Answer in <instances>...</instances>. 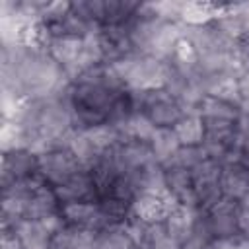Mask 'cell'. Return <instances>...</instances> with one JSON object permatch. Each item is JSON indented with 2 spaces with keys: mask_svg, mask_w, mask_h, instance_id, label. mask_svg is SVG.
I'll return each instance as SVG.
<instances>
[{
  "mask_svg": "<svg viewBox=\"0 0 249 249\" xmlns=\"http://www.w3.org/2000/svg\"><path fill=\"white\" fill-rule=\"evenodd\" d=\"M97 233L99 231L89 228L66 224L60 231L53 235L51 249H95Z\"/></svg>",
  "mask_w": 249,
  "mask_h": 249,
  "instance_id": "7a4b0ae2",
  "label": "cell"
},
{
  "mask_svg": "<svg viewBox=\"0 0 249 249\" xmlns=\"http://www.w3.org/2000/svg\"><path fill=\"white\" fill-rule=\"evenodd\" d=\"M220 189L224 196L231 200H241L249 193V167L243 161L224 165L220 175Z\"/></svg>",
  "mask_w": 249,
  "mask_h": 249,
  "instance_id": "3957f363",
  "label": "cell"
},
{
  "mask_svg": "<svg viewBox=\"0 0 249 249\" xmlns=\"http://www.w3.org/2000/svg\"><path fill=\"white\" fill-rule=\"evenodd\" d=\"M82 163L74 158L70 150H53L39 156V173L43 179L54 183V187L66 183L70 177L82 171Z\"/></svg>",
  "mask_w": 249,
  "mask_h": 249,
  "instance_id": "6da1fadb",
  "label": "cell"
},
{
  "mask_svg": "<svg viewBox=\"0 0 249 249\" xmlns=\"http://www.w3.org/2000/svg\"><path fill=\"white\" fill-rule=\"evenodd\" d=\"M196 222H198V220H196V210L179 204V206L167 216L165 228H167V233H169L171 237H175V239L183 245V243L193 235Z\"/></svg>",
  "mask_w": 249,
  "mask_h": 249,
  "instance_id": "52a82bcc",
  "label": "cell"
},
{
  "mask_svg": "<svg viewBox=\"0 0 249 249\" xmlns=\"http://www.w3.org/2000/svg\"><path fill=\"white\" fill-rule=\"evenodd\" d=\"M148 144H150L152 154H154V158H156V161L160 165L165 163L181 148V142H179L173 126H158Z\"/></svg>",
  "mask_w": 249,
  "mask_h": 249,
  "instance_id": "9c48e42d",
  "label": "cell"
},
{
  "mask_svg": "<svg viewBox=\"0 0 249 249\" xmlns=\"http://www.w3.org/2000/svg\"><path fill=\"white\" fill-rule=\"evenodd\" d=\"M198 115L208 121H228V123H237L239 119V109L237 105L226 103L222 99H216L212 95H204L198 103Z\"/></svg>",
  "mask_w": 249,
  "mask_h": 249,
  "instance_id": "30bf717a",
  "label": "cell"
},
{
  "mask_svg": "<svg viewBox=\"0 0 249 249\" xmlns=\"http://www.w3.org/2000/svg\"><path fill=\"white\" fill-rule=\"evenodd\" d=\"M237 14L241 16L243 25H245V31L249 35V2L247 4H237Z\"/></svg>",
  "mask_w": 249,
  "mask_h": 249,
  "instance_id": "e0dca14e",
  "label": "cell"
},
{
  "mask_svg": "<svg viewBox=\"0 0 249 249\" xmlns=\"http://www.w3.org/2000/svg\"><path fill=\"white\" fill-rule=\"evenodd\" d=\"M226 4H210V2H183L181 21L189 27H202L220 18Z\"/></svg>",
  "mask_w": 249,
  "mask_h": 249,
  "instance_id": "5b68a950",
  "label": "cell"
},
{
  "mask_svg": "<svg viewBox=\"0 0 249 249\" xmlns=\"http://www.w3.org/2000/svg\"><path fill=\"white\" fill-rule=\"evenodd\" d=\"M132 247H134V243L126 235L124 226L111 224L107 230H101L97 233L95 249H132Z\"/></svg>",
  "mask_w": 249,
  "mask_h": 249,
  "instance_id": "4fadbf2b",
  "label": "cell"
},
{
  "mask_svg": "<svg viewBox=\"0 0 249 249\" xmlns=\"http://www.w3.org/2000/svg\"><path fill=\"white\" fill-rule=\"evenodd\" d=\"M148 249H183V245L175 239V237H171L167 231H163L161 235H158L154 241H150L148 245H146Z\"/></svg>",
  "mask_w": 249,
  "mask_h": 249,
  "instance_id": "5bb4252c",
  "label": "cell"
},
{
  "mask_svg": "<svg viewBox=\"0 0 249 249\" xmlns=\"http://www.w3.org/2000/svg\"><path fill=\"white\" fill-rule=\"evenodd\" d=\"M239 93L241 99H249V70L243 72V76L239 78Z\"/></svg>",
  "mask_w": 249,
  "mask_h": 249,
  "instance_id": "2e32d148",
  "label": "cell"
},
{
  "mask_svg": "<svg viewBox=\"0 0 249 249\" xmlns=\"http://www.w3.org/2000/svg\"><path fill=\"white\" fill-rule=\"evenodd\" d=\"M82 39L84 37H72V35H56L49 41V54L64 68H72L78 60V54L82 51Z\"/></svg>",
  "mask_w": 249,
  "mask_h": 249,
  "instance_id": "8992f818",
  "label": "cell"
},
{
  "mask_svg": "<svg viewBox=\"0 0 249 249\" xmlns=\"http://www.w3.org/2000/svg\"><path fill=\"white\" fill-rule=\"evenodd\" d=\"M14 233L21 241L23 249H51L53 235L45 230V226L41 224V220L21 218L14 226Z\"/></svg>",
  "mask_w": 249,
  "mask_h": 249,
  "instance_id": "277c9868",
  "label": "cell"
},
{
  "mask_svg": "<svg viewBox=\"0 0 249 249\" xmlns=\"http://www.w3.org/2000/svg\"><path fill=\"white\" fill-rule=\"evenodd\" d=\"M210 249H237V241H233V237H216Z\"/></svg>",
  "mask_w": 249,
  "mask_h": 249,
  "instance_id": "9a60e30c",
  "label": "cell"
},
{
  "mask_svg": "<svg viewBox=\"0 0 249 249\" xmlns=\"http://www.w3.org/2000/svg\"><path fill=\"white\" fill-rule=\"evenodd\" d=\"M132 249H148V247H146V245H134Z\"/></svg>",
  "mask_w": 249,
  "mask_h": 249,
  "instance_id": "d6986e66",
  "label": "cell"
},
{
  "mask_svg": "<svg viewBox=\"0 0 249 249\" xmlns=\"http://www.w3.org/2000/svg\"><path fill=\"white\" fill-rule=\"evenodd\" d=\"M239 206H241V208H243L245 212H249V193H247V195H245V196L241 198V202H239Z\"/></svg>",
  "mask_w": 249,
  "mask_h": 249,
  "instance_id": "ac0fdd59",
  "label": "cell"
},
{
  "mask_svg": "<svg viewBox=\"0 0 249 249\" xmlns=\"http://www.w3.org/2000/svg\"><path fill=\"white\" fill-rule=\"evenodd\" d=\"M56 202H58V198H56L54 191L47 189V185H45V187H41V189L29 198L23 218L39 220V218H43V216H47V214H53V212H56Z\"/></svg>",
  "mask_w": 249,
  "mask_h": 249,
  "instance_id": "7c38bea8",
  "label": "cell"
},
{
  "mask_svg": "<svg viewBox=\"0 0 249 249\" xmlns=\"http://www.w3.org/2000/svg\"><path fill=\"white\" fill-rule=\"evenodd\" d=\"M115 128L119 130L121 136H126L128 140L150 142L158 126L150 121L148 115L134 113V115H128L126 119H123L121 123H115Z\"/></svg>",
  "mask_w": 249,
  "mask_h": 249,
  "instance_id": "ba28073f",
  "label": "cell"
},
{
  "mask_svg": "<svg viewBox=\"0 0 249 249\" xmlns=\"http://www.w3.org/2000/svg\"><path fill=\"white\" fill-rule=\"evenodd\" d=\"M173 130L181 146H202L204 142V123L200 115H185L173 124Z\"/></svg>",
  "mask_w": 249,
  "mask_h": 249,
  "instance_id": "8fae6325",
  "label": "cell"
}]
</instances>
